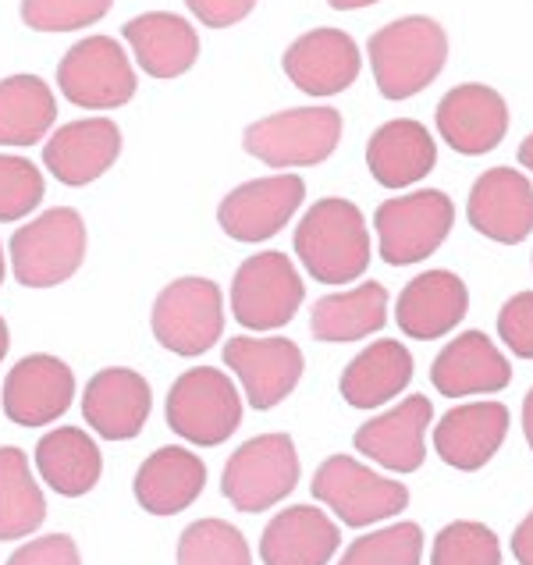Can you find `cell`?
<instances>
[{"label":"cell","instance_id":"cell-1","mask_svg":"<svg viewBox=\"0 0 533 565\" xmlns=\"http://www.w3.org/2000/svg\"><path fill=\"white\" fill-rule=\"evenodd\" d=\"M296 256L320 285H349L370 267V232L352 200H317L296 228Z\"/></svg>","mask_w":533,"mask_h":565},{"label":"cell","instance_id":"cell-2","mask_svg":"<svg viewBox=\"0 0 533 565\" xmlns=\"http://www.w3.org/2000/svg\"><path fill=\"white\" fill-rule=\"evenodd\" d=\"M370 68H374L377 89L387 100H409L419 89H427L441 75L448 61V36L445 29L409 14V19L387 22L370 36Z\"/></svg>","mask_w":533,"mask_h":565},{"label":"cell","instance_id":"cell-3","mask_svg":"<svg viewBox=\"0 0 533 565\" xmlns=\"http://www.w3.org/2000/svg\"><path fill=\"white\" fill-rule=\"evenodd\" d=\"M8 253L19 285H64L86 260V221L72 206H54L14 232Z\"/></svg>","mask_w":533,"mask_h":565},{"label":"cell","instance_id":"cell-4","mask_svg":"<svg viewBox=\"0 0 533 565\" xmlns=\"http://www.w3.org/2000/svg\"><path fill=\"white\" fill-rule=\"evenodd\" d=\"M342 142V115L334 107H292L264 121H253L242 136L249 157L267 168H313Z\"/></svg>","mask_w":533,"mask_h":565},{"label":"cell","instance_id":"cell-5","mask_svg":"<svg viewBox=\"0 0 533 565\" xmlns=\"http://www.w3.org/2000/svg\"><path fill=\"white\" fill-rule=\"evenodd\" d=\"M168 424L185 441L214 448L242 424V398L232 377L214 366L185 370L168 392Z\"/></svg>","mask_w":533,"mask_h":565},{"label":"cell","instance_id":"cell-6","mask_svg":"<svg viewBox=\"0 0 533 565\" xmlns=\"http://www.w3.org/2000/svg\"><path fill=\"white\" fill-rule=\"evenodd\" d=\"M299 456L288 434H260L224 466L221 491L238 512H267L296 491Z\"/></svg>","mask_w":533,"mask_h":565},{"label":"cell","instance_id":"cell-7","mask_svg":"<svg viewBox=\"0 0 533 565\" xmlns=\"http://www.w3.org/2000/svg\"><path fill=\"white\" fill-rule=\"evenodd\" d=\"M136 68L118 40L86 36L57 64V89L64 100L86 110H115L136 96Z\"/></svg>","mask_w":533,"mask_h":565},{"label":"cell","instance_id":"cell-8","mask_svg":"<svg viewBox=\"0 0 533 565\" xmlns=\"http://www.w3.org/2000/svg\"><path fill=\"white\" fill-rule=\"evenodd\" d=\"M456 224V206L438 189L413 192L377 206L374 228L381 238V260L392 267L419 264L424 256L438 253Z\"/></svg>","mask_w":533,"mask_h":565},{"label":"cell","instance_id":"cell-9","mask_svg":"<svg viewBox=\"0 0 533 565\" xmlns=\"http://www.w3.org/2000/svg\"><path fill=\"white\" fill-rule=\"evenodd\" d=\"M224 331V299L210 278H178L153 302L157 342L178 356H200Z\"/></svg>","mask_w":533,"mask_h":565},{"label":"cell","instance_id":"cell-10","mask_svg":"<svg viewBox=\"0 0 533 565\" xmlns=\"http://www.w3.org/2000/svg\"><path fill=\"white\" fill-rule=\"evenodd\" d=\"M310 491L317 502L331 505V512L345 526H370L409 505L406 483L370 473L363 462L349 456H331L328 462H320Z\"/></svg>","mask_w":533,"mask_h":565},{"label":"cell","instance_id":"cell-11","mask_svg":"<svg viewBox=\"0 0 533 565\" xmlns=\"http://www.w3.org/2000/svg\"><path fill=\"white\" fill-rule=\"evenodd\" d=\"M302 296V278L285 253H256L235 270L232 313L242 328L274 331L296 317Z\"/></svg>","mask_w":533,"mask_h":565},{"label":"cell","instance_id":"cell-12","mask_svg":"<svg viewBox=\"0 0 533 565\" xmlns=\"http://www.w3.org/2000/svg\"><path fill=\"white\" fill-rule=\"evenodd\" d=\"M302 200L306 185L299 174H270L232 189L217 206V224L235 242H264L292 221Z\"/></svg>","mask_w":533,"mask_h":565},{"label":"cell","instance_id":"cell-13","mask_svg":"<svg viewBox=\"0 0 533 565\" xmlns=\"http://www.w3.org/2000/svg\"><path fill=\"white\" fill-rule=\"evenodd\" d=\"M285 75L306 96H334L345 93L360 78L363 57L360 46L342 29H313L299 36L281 57Z\"/></svg>","mask_w":533,"mask_h":565},{"label":"cell","instance_id":"cell-14","mask_svg":"<svg viewBox=\"0 0 533 565\" xmlns=\"http://www.w3.org/2000/svg\"><path fill=\"white\" fill-rule=\"evenodd\" d=\"M224 363L238 374L253 409H274L302 377V352L288 338H232Z\"/></svg>","mask_w":533,"mask_h":565},{"label":"cell","instance_id":"cell-15","mask_svg":"<svg viewBox=\"0 0 533 565\" xmlns=\"http://www.w3.org/2000/svg\"><path fill=\"white\" fill-rule=\"evenodd\" d=\"M75 398V377L57 356H25L4 381V416L19 427H46L68 413Z\"/></svg>","mask_w":533,"mask_h":565},{"label":"cell","instance_id":"cell-16","mask_svg":"<svg viewBox=\"0 0 533 565\" xmlns=\"http://www.w3.org/2000/svg\"><path fill=\"white\" fill-rule=\"evenodd\" d=\"M121 153V128L110 118H83L61 125L57 132L43 142V164L61 185H89Z\"/></svg>","mask_w":533,"mask_h":565},{"label":"cell","instance_id":"cell-17","mask_svg":"<svg viewBox=\"0 0 533 565\" xmlns=\"http://www.w3.org/2000/svg\"><path fill=\"white\" fill-rule=\"evenodd\" d=\"M438 132L456 153L466 157L491 153L509 132L505 96L480 83L456 86L438 104Z\"/></svg>","mask_w":533,"mask_h":565},{"label":"cell","instance_id":"cell-18","mask_svg":"<svg viewBox=\"0 0 533 565\" xmlns=\"http://www.w3.org/2000/svg\"><path fill=\"white\" fill-rule=\"evenodd\" d=\"M470 224L494 242L515 246L533 232V185L526 174L512 168H491L473 182L466 203Z\"/></svg>","mask_w":533,"mask_h":565},{"label":"cell","instance_id":"cell-19","mask_svg":"<svg viewBox=\"0 0 533 565\" xmlns=\"http://www.w3.org/2000/svg\"><path fill=\"white\" fill-rule=\"evenodd\" d=\"M150 384L142 374L125 366H107L100 370L83 395V413L86 424L107 441H128L136 438L150 416Z\"/></svg>","mask_w":533,"mask_h":565},{"label":"cell","instance_id":"cell-20","mask_svg":"<svg viewBox=\"0 0 533 565\" xmlns=\"http://www.w3.org/2000/svg\"><path fill=\"white\" fill-rule=\"evenodd\" d=\"M509 434V409L502 402H470L441 416L434 427V448L456 470L473 473L488 466Z\"/></svg>","mask_w":533,"mask_h":565},{"label":"cell","instance_id":"cell-21","mask_svg":"<svg viewBox=\"0 0 533 565\" xmlns=\"http://www.w3.org/2000/svg\"><path fill=\"white\" fill-rule=\"evenodd\" d=\"M434 419V406L427 395H413L392 413L370 419L355 430V448L381 462L392 473H416L424 466V434Z\"/></svg>","mask_w":533,"mask_h":565},{"label":"cell","instance_id":"cell-22","mask_svg":"<svg viewBox=\"0 0 533 565\" xmlns=\"http://www.w3.org/2000/svg\"><path fill=\"white\" fill-rule=\"evenodd\" d=\"M430 381L448 398L491 395L512 381V366L483 331H466L441 349L430 366Z\"/></svg>","mask_w":533,"mask_h":565},{"label":"cell","instance_id":"cell-23","mask_svg":"<svg viewBox=\"0 0 533 565\" xmlns=\"http://www.w3.org/2000/svg\"><path fill=\"white\" fill-rule=\"evenodd\" d=\"M470 310V292L451 270H427L413 278L398 296V328L419 342L445 338Z\"/></svg>","mask_w":533,"mask_h":565},{"label":"cell","instance_id":"cell-24","mask_svg":"<svg viewBox=\"0 0 533 565\" xmlns=\"http://www.w3.org/2000/svg\"><path fill=\"white\" fill-rule=\"evenodd\" d=\"M125 40L132 46V57L150 78H178L200 61V36L182 14L147 11L139 19L125 22Z\"/></svg>","mask_w":533,"mask_h":565},{"label":"cell","instance_id":"cell-25","mask_svg":"<svg viewBox=\"0 0 533 565\" xmlns=\"http://www.w3.org/2000/svg\"><path fill=\"white\" fill-rule=\"evenodd\" d=\"M366 164L384 189H406L438 164V142L413 118L387 121L366 142Z\"/></svg>","mask_w":533,"mask_h":565},{"label":"cell","instance_id":"cell-26","mask_svg":"<svg viewBox=\"0 0 533 565\" xmlns=\"http://www.w3.org/2000/svg\"><path fill=\"white\" fill-rule=\"evenodd\" d=\"M342 544L338 526L313 505H292L278 512L264 530V565H328Z\"/></svg>","mask_w":533,"mask_h":565},{"label":"cell","instance_id":"cell-27","mask_svg":"<svg viewBox=\"0 0 533 565\" xmlns=\"http://www.w3.org/2000/svg\"><path fill=\"white\" fill-rule=\"evenodd\" d=\"M206 488V466L189 448H157L136 473V502L153 515L189 509Z\"/></svg>","mask_w":533,"mask_h":565},{"label":"cell","instance_id":"cell-28","mask_svg":"<svg viewBox=\"0 0 533 565\" xmlns=\"http://www.w3.org/2000/svg\"><path fill=\"white\" fill-rule=\"evenodd\" d=\"M36 470L64 498L89 494L104 470L100 448L78 427H57L36 445Z\"/></svg>","mask_w":533,"mask_h":565},{"label":"cell","instance_id":"cell-29","mask_svg":"<svg viewBox=\"0 0 533 565\" xmlns=\"http://www.w3.org/2000/svg\"><path fill=\"white\" fill-rule=\"evenodd\" d=\"M57 121L54 89L40 75L0 78V147L43 142Z\"/></svg>","mask_w":533,"mask_h":565},{"label":"cell","instance_id":"cell-30","mask_svg":"<svg viewBox=\"0 0 533 565\" xmlns=\"http://www.w3.org/2000/svg\"><path fill=\"white\" fill-rule=\"evenodd\" d=\"M413 381V356L402 342H374L342 374V398L355 409H374Z\"/></svg>","mask_w":533,"mask_h":565},{"label":"cell","instance_id":"cell-31","mask_svg":"<svg viewBox=\"0 0 533 565\" xmlns=\"http://www.w3.org/2000/svg\"><path fill=\"white\" fill-rule=\"evenodd\" d=\"M387 324V292L384 285H360L352 292L324 296L313 306L310 331L317 342H360Z\"/></svg>","mask_w":533,"mask_h":565},{"label":"cell","instance_id":"cell-32","mask_svg":"<svg viewBox=\"0 0 533 565\" xmlns=\"http://www.w3.org/2000/svg\"><path fill=\"white\" fill-rule=\"evenodd\" d=\"M46 520V502L40 483L29 473L22 448H0V541H19L40 530Z\"/></svg>","mask_w":533,"mask_h":565},{"label":"cell","instance_id":"cell-33","mask_svg":"<svg viewBox=\"0 0 533 565\" xmlns=\"http://www.w3.org/2000/svg\"><path fill=\"white\" fill-rule=\"evenodd\" d=\"M178 565H253V555L232 523L200 520L178 537Z\"/></svg>","mask_w":533,"mask_h":565},{"label":"cell","instance_id":"cell-34","mask_svg":"<svg viewBox=\"0 0 533 565\" xmlns=\"http://www.w3.org/2000/svg\"><path fill=\"white\" fill-rule=\"evenodd\" d=\"M424 530L416 523H395L377 534L355 537L338 565H419Z\"/></svg>","mask_w":533,"mask_h":565},{"label":"cell","instance_id":"cell-35","mask_svg":"<svg viewBox=\"0 0 533 565\" xmlns=\"http://www.w3.org/2000/svg\"><path fill=\"white\" fill-rule=\"evenodd\" d=\"M430 565H502L498 537L483 523H448L434 541Z\"/></svg>","mask_w":533,"mask_h":565},{"label":"cell","instance_id":"cell-36","mask_svg":"<svg viewBox=\"0 0 533 565\" xmlns=\"http://www.w3.org/2000/svg\"><path fill=\"white\" fill-rule=\"evenodd\" d=\"M43 200V174L25 157L0 153V221H22Z\"/></svg>","mask_w":533,"mask_h":565},{"label":"cell","instance_id":"cell-37","mask_svg":"<svg viewBox=\"0 0 533 565\" xmlns=\"http://www.w3.org/2000/svg\"><path fill=\"white\" fill-rule=\"evenodd\" d=\"M115 8V0H22V22L36 32L89 29Z\"/></svg>","mask_w":533,"mask_h":565},{"label":"cell","instance_id":"cell-38","mask_svg":"<svg viewBox=\"0 0 533 565\" xmlns=\"http://www.w3.org/2000/svg\"><path fill=\"white\" fill-rule=\"evenodd\" d=\"M498 334L520 360H533V292H520L502 306Z\"/></svg>","mask_w":533,"mask_h":565},{"label":"cell","instance_id":"cell-39","mask_svg":"<svg viewBox=\"0 0 533 565\" xmlns=\"http://www.w3.org/2000/svg\"><path fill=\"white\" fill-rule=\"evenodd\" d=\"M8 565H83L78 558V547L72 537L64 534H51V537H40V541H29L25 547H19Z\"/></svg>","mask_w":533,"mask_h":565},{"label":"cell","instance_id":"cell-40","mask_svg":"<svg viewBox=\"0 0 533 565\" xmlns=\"http://www.w3.org/2000/svg\"><path fill=\"white\" fill-rule=\"evenodd\" d=\"M185 8L196 14L206 29H228L249 19L256 0H185Z\"/></svg>","mask_w":533,"mask_h":565},{"label":"cell","instance_id":"cell-41","mask_svg":"<svg viewBox=\"0 0 533 565\" xmlns=\"http://www.w3.org/2000/svg\"><path fill=\"white\" fill-rule=\"evenodd\" d=\"M512 555L520 565H533V512L526 515V520L515 526L512 534Z\"/></svg>","mask_w":533,"mask_h":565},{"label":"cell","instance_id":"cell-42","mask_svg":"<svg viewBox=\"0 0 533 565\" xmlns=\"http://www.w3.org/2000/svg\"><path fill=\"white\" fill-rule=\"evenodd\" d=\"M523 430H526V441L533 448V387H530V395L523 402Z\"/></svg>","mask_w":533,"mask_h":565},{"label":"cell","instance_id":"cell-43","mask_svg":"<svg viewBox=\"0 0 533 565\" xmlns=\"http://www.w3.org/2000/svg\"><path fill=\"white\" fill-rule=\"evenodd\" d=\"M334 11H360V8H370V4H381V0H328Z\"/></svg>","mask_w":533,"mask_h":565},{"label":"cell","instance_id":"cell-44","mask_svg":"<svg viewBox=\"0 0 533 565\" xmlns=\"http://www.w3.org/2000/svg\"><path fill=\"white\" fill-rule=\"evenodd\" d=\"M520 164H523L526 171H533V132L523 139V147H520Z\"/></svg>","mask_w":533,"mask_h":565},{"label":"cell","instance_id":"cell-45","mask_svg":"<svg viewBox=\"0 0 533 565\" xmlns=\"http://www.w3.org/2000/svg\"><path fill=\"white\" fill-rule=\"evenodd\" d=\"M8 324H4V317H0V360H4L8 356Z\"/></svg>","mask_w":533,"mask_h":565},{"label":"cell","instance_id":"cell-46","mask_svg":"<svg viewBox=\"0 0 533 565\" xmlns=\"http://www.w3.org/2000/svg\"><path fill=\"white\" fill-rule=\"evenodd\" d=\"M0 281H4V249H0Z\"/></svg>","mask_w":533,"mask_h":565}]
</instances>
